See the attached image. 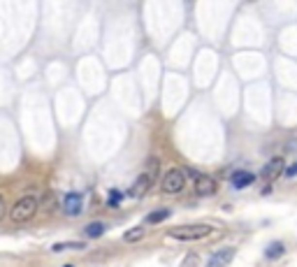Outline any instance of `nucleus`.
Segmentation results:
<instances>
[{
    "mask_svg": "<svg viewBox=\"0 0 297 267\" xmlns=\"http://www.w3.org/2000/svg\"><path fill=\"white\" fill-rule=\"evenodd\" d=\"M212 233H214V228L207 223H183V225H177V228H170L167 237L179 239V242H193V239L209 237Z\"/></svg>",
    "mask_w": 297,
    "mask_h": 267,
    "instance_id": "f257e3e1",
    "label": "nucleus"
},
{
    "mask_svg": "<svg viewBox=\"0 0 297 267\" xmlns=\"http://www.w3.org/2000/svg\"><path fill=\"white\" fill-rule=\"evenodd\" d=\"M40 209V202H37V198H33V195H23L19 198L16 202L12 204L10 209V218L14 223H26V221H31L35 212Z\"/></svg>",
    "mask_w": 297,
    "mask_h": 267,
    "instance_id": "f03ea898",
    "label": "nucleus"
},
{
    "mask_svg": "<svg viewBox=\"0 0 297 267\" xmlns=\"http://www.w3.org/2000/svg\"><path fill=\"white\" fill-rule=\"evenodd\" d=\"M183 174H186V179H191L193 188H195L198 195H214V193L218 191V186H216V182H214L212 177L200 170H195V167H186Z\"/></svg>",
    "mask_w": 297,
    "mask_h": 267,
    "instance_id": "7ed1b4c3",
    "label": "nucleus"
},
{
    "mask_svg": "<svg viewBox=\"0 0 297 267\" xmlns=\"http://www.w3.org/2000/svg\"><path fill=\"white\" fill-rule=\"evenodd\" d=\"M183 186H186V174H183V170H170L163 179H160V191L167 193V195L181 193Z\"/></svg>",
    "mask_w": 297,
    "mask_h": 267,
    "instance_id": "20e7f679",
    "label": "nucleus"
},
{
    "mask_svg": "<svg viewBox=\"0 0 297 267\" xmlns=\"http://www.w3.org/2000/svg\"><path fill=\"white\" fill-rule=\"evenodd\" d=\"M151 186H153V177H151V174H147V172H142L137 179H135L132 188H130V198L142 200V198L148 193V188H151Z\"/></svg>",
    "mask_w": 297,
    "mask_h": 267,
    "instance_id": "39448f33",
    "label": "nucleus"
},
{
    "mask_svg": "<svg viewBox=\"0 0 297 267\" xmlns=\"http://www.w3.org/2000/svg\"><path fill=\"white\" fill-rule=\"evenodd\" d=\"M234 258V249L232 246H228V249H221V251H216L209 260H207V265L204 267H228L232 263Z\"/></svg>",
    "mask_w": 297,
    "mask_h": 267,
    "instance_id": "423d86ee",
    "label": "nucleus"
},
{
    "mask_svg": "<svg viewBox=\"0 0 297 267\" xmlns=\"http://www.w3.org/2000/svg\"><path fill=\"white\" fill-rule=\"evenodd\" d=\"M281 172H283V158H281V156H276V158H272L265 167H263L260 177H263L265 182H274V179H279V174H281Z\"/></svg>",
    "mask_w": 297,
    "mask_h": 267,
    "instance_id": "0eeeda50",
    "label": "nucleus"
},
{
    "mask_svg": "<svg viewBox=\"0 0 297 267\" xmlns=\"http://www.w3.org/2000/svg\"><path fill=\"white\" fill-rule=\"evenodd\" d=\"M82 207H84V200H82V195L79 193H67L63 200V212L67 216H77V214L82 212Z\"/></svg>",
    "mask_w": 297,
    "mask_h": 267,
    "instance_id": "6e6552de",
    "label": "nucleus"
},
{
    "mask_svg": "<svg viewBox=\"0 0 297 267\" xmlns=\"http://www.w3.org/2000/svg\"><path fill=\"white\" fill-rule=\"evenodd\" d=\"M255 182V174L248 170H239L232 174V186L234 188H246V186H251Z\"/></svg>",
    "mask_w": 297,
    "mask_h": 267,
    "instance_id": "1a4fd4ad",
    "label": "nucleus"
},
{
    "mask_svg": "<svg viewBox=\"0 0 297 267\" xmlns=\"http://www.w3.org/2000/svg\"><path fill=\"white\" fill-rule=\"evenodd\" d=\"M170 214H172L170 209H156V212H151V214H147V216H144V223H147V225H156V223H160V221H165Z\"/></svg>",
    "mask_w": 297,
    "mask_h": 267,
    "instance_id": "9d476101",
    "label": "nucleus"
},
{
    "mask_svg": "<svg viewBox=\"0 0 297 267\" xmlns=\"http://www.w3.org/2000/svg\"><path fill=\"white\" fill-rule=\"evenodd\" d=\"M283 251H286V246L281 244V242H272L265 249V258L267 260H279V258L283 256Z\"/></svg>",
    "mask_w": 297,
    "mask_h": 267,
    "instance_id": "9b49d317",
    "label": "nucleus"
},
{
    "mask_svg": "<svg viewBox=\"0 0 297 267\" xmlns=\"http://www.w3.org/2000/svg\"><path fill=\"white\" fill-rule=\"evenodd\" d=\"M142 237H144V228H132V230H128L126 235H123V242L135 244V242H139Z\"/></svg>",
    "mask_w": 297,
    "mask_h": 267,
    "instance_id": "f8f14e48",
    "label": "nucleus"
},
{
    "mask_svg": "<svg viewBox=\"0 0 297 267\" xmlns=\"http://www.w3.org/2000/svg\"><path fill=\"white\" fill-rule=\"evenodd\" d=\"M102 233H105V223H102V221H96V223L86 225V235L88 237H100Z\"/></svg>",
    "mask_w": 297,
    "mask_h": 267,
    "instance_id": "ddd939ff",
    "label": "nucleus"
},
{
    "mask_svg": "<svg viewBox=\"0 0 297 267\" xmlns=\"http://www.w3.org/2000/svg\"><path fill=\"white\" fill-rule=\"evenodd\" d=\"M158 167H160L158 158H153V156H151V158L147 160V174H151V177L156 179V174H158Z\"/></svg>",
    "mask_w": 297,
    "mask_h": 267,
    "instance_id": "4468645a",
    "label": "nucleus"
},
{
    "mask_svg": "<svg viewBox=\"0 0 297 267\" xmlns=\"http://www.w3.org/2000/svg\"><path fill=\"white\" fill-rule=\"evenodd\" d=\"M118 204H121V193L112 191L109 193V200H107V207H118Z\"/></svg>",
    "mask_w": 297,
    "mask_h": 267,
    "instance_id": "2eb2a0df",
    "label": "nucleus"
},
{
    "mask_svg": "<svg viewBox=\"0 0 297 267\" xmlns=\"http://www.w3.org/2000/svg\"><path fill=\"white\" fill-rule=\"evenodd\" d=\"M42 209H44V212H51V209H53V193H47V195H44Z\"/></svg>",
    "mask_w": 297,
    "mask_h": 267,
    "instance_id": "dca6fc26",
    "label": "nucleus"
},
{
    "mask_svg": "<svg viewBox=\"0 0 297 267\" xmlns=\"http://www.w3.org/2000/svg\"><path fill=\"white\" fill-rule=\"evenodd\" d=\"M63 249H84V244L77 242V244H56L53 246V251H63Z\"/></svg>",
    "mask_w": 297,
    "mask_h": 267,
    "instance_id": "f3484780",
    "label": "nucleus"
},
{
    "mask_svg": "<svg viewBox=\"0 0 297 267\" xmlns=\"http://www.w3.org/2000/svg\"><path fill=\"white\" fill-rule=\"evenodd\" d=\"M5 214H7V202H5V198L0 195V221L5 218Z\"/></svg>",
    "mask_w": 297,
    "mask_h": 267,
    "instance_id": "a211bd4d",
    "label": "nucleus"
},
{
    "mask_svg": "<svg viewBox=\"0 0 297 267\" xmlns=\"http://www.w3.org/2000/svg\"><path fill=\"white\" fill-rule=\"evenodd\" d=\"M283 172H286V177H297V163H293V165H290L288 170H283Z\"/></svg>",
    "mask_w": 297,
    "mask_h": 267,
    "instance_id": "6ab92c4d",
    "label": "nucleus"
},
{
    "mask_svg": "<svg viewBox=\"0 0 297 267\" xmlns=\"http://www.w3.org/2000/svg\"><path fill=\"white\" fill-rule=\"evenodd\" d=\"M188 260H191V263H188V267H195V260H198V256H188Z\"/></svg>",
    "mask_w": 297,
    "mask_h": 267,
    "instance_id": "aec40b11",
    "label": "nucleus"
},
{
    "mask_svg": "<svg viewBox=\"0 0 297 267\" xmlns=\"http://www.w3.org/2000/svg\"><path fill=\"white\" fill-rule=\"evenodd\" d=\"M65 267H72V265H65Z\"/></svg>",
    "mask_w": 297,
    "mask_h": 267,
    "instance_id": "412c9836",
    "label": "nucleus"
}]
</instances>
